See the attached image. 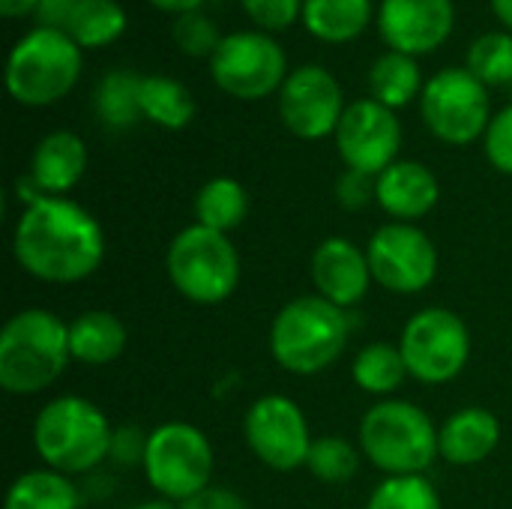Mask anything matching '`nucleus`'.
<instances>
[{
	"label": "nucleus",
	"mask_w": 512,
	"mask_h": 509,
	"mask_svg": "<svg viewBox=\"0 0 512 509\" xmlns=\"http://www.w3.org/2000/svg\"><path fill=\"white\" fill-rule=\"evenodd\" d=\"M12 258L36 282L78 285L105 261V231L99 219L72 198L45 195L12 228Z\"/></svg>",
	"instance_id": "1"
},
{
	"label": "nucleus",
	"mask_w": 512,
	"mask_h": 509,
	"mask_svg": "<svg viewBox=\"0 0 512 509\" xmlns=\"http://www.w3.org/2000/svg\"><path fill=\"white\" fill-rule=\"evenodd\" d=\"M354 318L318 294L288 300L270 324V357L279 369L309 378L327 372L348 348Z\"/></svg>",
	"instance_id": "2"
},
{
	"label": "nucleus",
	"mask_w": 512,
	"mask_h": 509,
	"mask_svg": "<svg viewBox=\"0 0 512 509\" xmlns=\"http://www.w3.org/2000/svg\"><path fill=\"white\" fill-rule=\"evenodd\" d=\"M69 321L51 309H21L0 330V387L9 396H39L54 387L66 366Z\"/></svg>",
	"instance_id": "3"
},
{
	"label": "nucleus",
	"mask_w": 512,
	"mask_h": 509,
	"mask_svg": "<svg viewBox=\"0 0 512 509\" xmlns=\"http://www.w3.org/2000/svg\"><path fill=\"white\" fill-rule=\"evenodd\" d=\"M114 426L105 411L84 396H57L33 420V450L42 468L81 477L108 462Z\"/></svg>",
	"instance_id": "4"
},
{
	"label": "nucleus",
	"mask_w": 512,
	"mask_h": 509,
	"mask_svg": "<svg viewBox=\"0 0 512 509\" xmlns=\"http://www.w3.org/2000/svg\"><path fill=\"white\" fill-rule=\"evenodd\" d=\"M360 453L384 477H420L441 459L438 426L408 399H378L360 420Z\"/></svg>",
	"instance_id": "5"
},
{
	"label": "nucleus",
	"mask_w": 512,
	"mask_h": 509,
	"mask_svg": "<svg viewBox=\"0 0 512 509\" xmlns=\"http://www.w3.org/2000/svg\"><path fill=\"white\" fill-rule=\"evenodd\" d=\"M84 72V51L66 30L33 27L9 51L6 90L24 108H48L66 99Z\"/></svg>",
	"instance_id": "6"
},
{
	"label": "nucleus",
	"mask_w": 512,
	"mask_h": 509,
	"mask_svg": "<svg viewBox=\"0 0 512 509\" xmlns=\"http://www.w3.org/2000/svg\"><path fill=\"white\" fill-rule=\"evenodd\" d=\"M165 273L183 300L195 306H219L240 288L243 267L228 234L192 222L168 243Z\"/></svg>",
	"instance_id": "7"
},
{
	"label": "nucleus",
	"mask_w": 512,
	"mask_h": 509,
	"mask_svg": "<svg viewBox=\"0 0 512 509\" xmlns=\"http://www.w3.org/2000/svg\"><path fill=\"white\" fill-rule=\"evenodd\" d=\"M141 471L156 498L183 504L213 486L216 453L198 426L168 420L150 429Z\"/></svg>",
	"instance_id": "8"
},
{
	"label": "nucleus",
	"mask_w": 512,
	"mask_h": 509,
	"mask_svg": "<svg viewBox=\"0 0 512 509\" xmlns=\"http://www.w3.org/2000/svg\"><path fill=\"white\" fill-rule=\"evenodd\" d=\"M396 345L408 375L426 387L456 381L471 360V330L465 318L447 306H426L411 315Z\"/></svg>",
	"instance_id": "9"
},
{
	"label": "nucleus",
	"mask_w": 512,
	"mask_h": 509,
	"mask_svg": "<svg viewBox=\"0 0 512 509\" xmlns=\"http://www.w3.org/2000/svg\"><path fill=\"white\" fill-rule=\"evenodd\" d=\"M213 84L240 102H258L276 96L288 78V54L273 33L234 30L225 33L216 54L207 60Z\"/></svg>",
	"instance_id": "10"
},
{
	"label": "nucleus",
	"mask_w": 512,
	"mask_h": 509,
	"mask_svg": "<svg viewBox=\"0 0 512 509\" xmlns=\"http://www.w3.org/2000/svg\"><path fill=\"white\" fill-rule=\"evenodd\" d=\"M420 117L426 129L450 147L480 141L492 123L489 87L465 66H450L426 78L420 93Z\"/></svg>",
	"instance_id": "11"
},
{
	"label": "nucleus",
	"mask_w": 512,
	"mask_h": 509,
	"mask_svg": "<svg viewBox=\"0 0 512 509\" xmlns=\"http://www.w3.org/2000/svg\"><path fill=\"white\" fill-rule=\"evenodd\" d=\"M366 258L375 285L390 294H423L438 276V246L411 222H384L366 243Z\"/></svg>",
	"instance_id": "12"
},
{
	"label": "nucleus",
	"mask_w": 512,
	"mask_h": 509,
	"mask_svg": "<svg viewBox=\"0 0 512 509\" xmlns=\"http://www.w3.org/2000/svg\"><path fill=\"white\" fill-rule=\"evenodd\" d=\"M243 438L252 456L279 474L306 468V459L315 441L303 408L282 393L258 396L246 408Z\"/></svg>",
	"instance_id": "13"
},
{
	"label": "nucleus",
	"mask_w": 512,
	"mask_h": 509,
	"mask_svg": "<svg viewBox=\"0 0 512 509\" xmlns=\"http://www.w3.org/2000/svg\"><path fill=\"white\" fill-rule=\"evenodd\" d=\"M276 105L282 126L300 141H324L336 135L348 108L339 78L318 63L291 69L282 90L276 93Z\"/></svg>",
	"instance_id": "14"
},
{
	"label": "nucleus",
	"mask_w": 512,
	"mask_h": 509,
	"mask_svg": "<svg viewBox=\"0 0 512 509\" xmlns=\"http://www.w3.org/2000/svg\"><path fill=\"white\" fill-rule=\"evenodd\" d=\"M336 150L348 171H360L378 177L393 162H399L402 150V120L393 108L381 105L372 96L348 102L339 129Z\"/></svg>",
	"instance_id": "15"
},
{
	"label": "nucleus",
	"mask_w": 512,
	"mask_h": 509,
	"mask_svg": "<svg viewBox=\"0 0 512 509\" xmlns=\"http://www.w3.org/2000/svg\"><path fill=\"white\" fill-rule=\"evenodd\" d=\"M375 27L390 51L426 57L447 45L456 30L453 0H381Z\"/></svg>",
	"instance_id": "16"
},
{
	"label": "nucleus",
	"mask_w": 512,
	"mask_h": 509,
	"mask_svg": "<svg viewBox=\"0 0 512 509\" xmlns=\"http://www.w3.org/2000/svg\"><path fill=\"white\" fill-rule=\"evenodd\" d=\"M309 276L315 294L330 300L339 309H354L366 300L372 288V270L366 246H357L348 237H327L315 246L309 258Z\"/></svg>",
	"instance_id": "17"
},
{
	"label": "nucleus",
	"mask_w": 512,
	"mask_h": 509,
	"mask_svg": "<svg viewBox=\"0 0 512 509\" xmlns=\"http://www.w3.org/2000/svg\"><path fill=\"white\" fill-rule=\"evenodd\" d=\"M441 201V183L426 162L399 159L375 177V204L393 222L417 225Z\"/></svg>",
	"instance_id": "18"
},
{
	"label": "nucleus",
	"mask_w": 512,
	"mask_h": 509,
	"mask_svg": "<svg viewBox=\"0 0 512 509\" xmlns=\"http://www.w3.org/2000/svg\"><path fill=\"white\" fill-rule=\"evenodd\" d=\"M87 144L72 129H54L42 135L33 147L27 180L39 195L69 198V192L81 183L87 171Z\"/></svg>",
	"instance_id": "19"
},
{
	"label": "nucleus",
	"mask_w": 512,
	"mask_h": 509,
	"mask_svg": "<svg viewBox=\"0 0 512 509\" xmlns=\"http://www.w3.org/2000/svg\"><path fill=\"white\" fill-rule=\"evenodd\" d=\"M504 429L495 411L468 405L438 426V456L453 468H474L501 447Z\"/></svg>",
	"instance_id": "20"
},
{
	"label": "nucleus",
	"mask_w": 512,
	"mask_h": 509,
	"mask_svg": "<svg viewBox=\"0 0 512 509\" xmlns=\"http://www.w3.org/2000/svg\"><path fill=\"white\" fill-rule=\"evenodd\" d=\"M129 345L126 324L108 309H87L69 321V351L81 366H111Z\"/></svg>",
	"instance_id": "21"
},
{
	"label": "nucleus",
	"mask_w": 512,
	"mask_h": 509,
	"mask_svg": "<svg viewBox=\"0 0 512 509\" xmlns=\"http://www.w3.org/2000/svg\"><path fill=\"white\" fill-rule=\"evenodd\" d=\"M375 15L372 0H303L300 24L324 45H348L369 30Z\"/></svg>",
	"instance_id": "22"
},
{
	"label": "nucleus",
	"mask_w": 512,
	"mask_h": 509,
	"mask_svg": "<svg viewBox=\"0 0 512 509\" xmlns=\"http://www.w3.org/2000/svg\"><path fill=\"white\" fill-rule=\"evenodd\" d=\"M423 87H426V78H423L417 57L387 48L369 66V96L393 111H399L411 102H420Z\"/></svg>",
	"instance_id": "23"
},
{
	"label": "nucleus",
	"mask_w": 512,
	"mask_h": 509,
	"mask_svg": "<svg viewBox=\"0 0 512 509\" xmlns=\"http://www.w3.org/2000/svg\"><path fill=\"white\" fill-rule=\"evenodd\" d=\"M3 509H81V489L66 474L33 468L9 483Z\"/></svg>",
	"instance_id": "24"
},
{
	"label": "nucleus",
	"mask_w": 512,
	"mask_h": 509,
	"mask_svg": "<svg viewBox=\"0 0 512 509\" xmlns=\"http://www.w3.org/2000/svg\"><path fill=\"white\" fill-rule=\"evenodd\" d=\"M192 213H195L198 225L213 228L219 234H231L249 216V192H246V186L240 180H234L228 174L210 177L198 189Z\"/></svg>",
	"instance_id": "25"
},
{
	"label": "nucleus",
	"mask_w": 512,
	"mask_h": 509,
	"mask_svg": "<svg viewBox=\"0 0 512 509\" xmlns=\"http://www.w3.org/2000/svg\"><path fill=\"white\" fill-rule=\"evenodd\" d=\"M141 78L132 69H111L99 78L96 90H93V111L96 117L114 129H132L138 120H144L141 114Z\"/></svg>",
	"instance_id": "26"
},
{
	"label": "nucleus",
	"mask_w": 512,
	"mask_h": 509,
	"mask_svg": "<svg viewBox=\"0 0 512 509\" xmlns=\"http://www.w3.org/2000/svg\"><path fill=\"white\" fill-rule=\"evenodd\" d=\"M141 114L147 123L180 132L195 120V96L189 87L171 75H144L141 78Z\"/></svg>",
	"instance_id": "27"
},
{
	"label": "nucleus",
	"mask_w": 512,
	"mask_h": 509,
	"mask_svg": "<svg viewBox=\"0 0 512 509\" xmlns=\"http://www.w3.org/2000/svg\"><path fill=\"white\" fill-rule=\"evenodd\" d=\"M351 378L363 393L378 396V399H393V393L411 375H408V366H405L399 345L369 342L357 351V357L351 363Z\"/></svg>",
	"instance_id": "28"
},
{
	"label": "nucleus",
	"mask_w": 512,
	"mask_h": 509,
	"mask_svg": "<svg viewBox=\"0 0 512 509\" xmlns=\"http://www.w3.org/2000/svg\"><path fill=\"white\" fill-rule=\"evenodd\" d=\"M126 24V9L117 0H81L66 24V33L75 39L81 51L108 48L126 33Z\"/></svg>",
	"instance_id": "29"
},
{
	"label": "nucleus",
	"mask_w": 512,
	"mask_h": 509,
	"mask_svg": "<svg viewBox=\"0 0 512 509\" xmlns=\"http://www.w3.org/2000/svg\"><path fill=\"white\" fill-rule=\"evenodd\" d=\"M363 453L342 435H321L312 441L306 471L324 486H345L357 477Z\"/></svg>",
	"instance_id": "30"
},
{
	"label": "nucleus",
	"mask_w": 512,
	"mask_h": 509,
	"mask_svg": "<svg viewBox=\"0 0 512 509\" xmlns=\"http://www.w3.org/2000/svg\"><path fill=\"white\" fill-rule=\"evenodd\" d=\"M465 69L486 87H512V33L489 30L468 45Z\"/></svg>",
	"instance_id": "31"
},
{
	"label": "nucleus",
	"mask_w": 512,
	"mask_h": 509,
	"mask_svg": "<svg viewBox=\"0 0 512 509\" xmlns=\"http://www.w3.org/2000/svg\"><path fill=\"white\" fill-rule=\"evenodd\" d=\"M366 509H444L441 507V495L438 489L426 480V474L420 477H384L369 501Z\"/></svg>",
	"instance_id": "32"
},
{
	"label": "nucleus",
	"mask_w": 512,
	"mask_h": 509,
	"mask_svg": "<svg viewBox=\"0 0 512 509\" xmlns=\"http://www.w3.org/2000/svg\"><path fill=\"white\" fill-rule=\"evenodd\" d=\"M171 36H174V45H177L186 57H207V60L216 54V48H219V42H222L219 27H216L201 9L174 18Z\"/></svg>",
	"instance_id": "33"
},
{
	"label": "nucleus",
	"mask_w": 512,
	"mask_h": 509,
	"mask_svg": "<svg viewBox=\"0 0 512 509\" xmlns=\"http://www.w3.org/2000/svg\"><path fill=\"white\" fill-rule=\"evenodd\" d=\"M243 12L264 33H282L294 27L303 15V0H240Z\"/></svg>",
	"instance_id": "34"
},
{
	"label": "nucleus",
	"mask_w": 512,
	"mask_h": 509,
	"mask_svg": "<svg viewBox=\"0 0 512 509\" xmlns=\"http://www.w3.org/2000/svg\"><path fill=\"white\" fill-rule=\"evenodd\" d=\"M483 150L498 174L512 177V102L492 114V123L483 135Z\"/></svg>",
	"instance_id": "35"
},
{
	"label": "nucleus",
	"mask_w": 512,
	"mask_h": 509,
	"mask_svg": "<svg viewBox=\"0 0 512 509\" xmlns=\"http://www.w3.org/2000/svg\"><path fill=\"white\" fill-rule=\"evenodd\" d=\"M147 435L144 429L126 423V426H114L111 435V450H108V462L117 468H141L144 465V450H147Z\"/></svg>",
	"instance_id": "36"
},
{
	"label": "nucleus",
	"mask_w": 512,
	"mask_h": 509,
	"mask_svg": "<svg viewBox=\"0 0 512 509\" xmlns=\"http://www.w3.org/2000/svg\"><path fill=\"white\" fill-rule=\"evenodd\" d=\"M333 195L345 210H366L369 204H375V177L345 168L333 186Z\"/></svg>",
	"instance_id": "37"
},
{
	"label": "nucleus",
	"mask_w": 512,
	"mask_h": 509,
	"mask_svg": "<svg viewBox=\"0 0 512 509\" xmlns=\"http://www.w3.org/2000/svg\"><path fill=\"white\" fill-rule=\"evenodd\" d=\"M180 509H249V504L237 495V492H231V489H222V486H210V489H204L201 495H195V498H189V501H183V504H177Z\"/></svg>",
	"instance_id": "38"
},
{
	"label": "nucleus",
	"mask_w": 512,
	"mask_h": 509,
	"mask_svg": "<svg viewBox=\"0 0 512 509\" xmlns=\"http://www.w3.org/2000/svg\"><path fill=\"white\" fill-rule=\"evenodd\" d=\"M81 0H39L36 6V27H54V30H66L69 18L75 15Z\"/></svg>",
	"instance_id": "39"
},
{
	"label": "nucleus",
	"mask_w": 512,
	"mask_h": 509,
	"mask_svg": "<svg viewBox=\"0 0 512 509\" xmlns=\"http://www.w3.org/2000/svg\"><path fill=\"white\" fill-rule=\"evenodd\" d=\"M147 3L165 15H174V18H180L186 12H198L204 6V0H147Z\"/></svg>",
	"instance_id": "40"
},
{
	"label": "nucleus",
	"mask_w": 512,
	"mask_h": 509,
	"mask_svg": "<svg viewBox=\"0 0 512 509\" xmlns=\"http://www.w3.org/2000/svg\"><path fill=\"white\" fill-rule=\"evenodd\" d=\"M39 0H0V15L3 18H24V15H36Z\"/></svg>",
	"instance_id": "41"
},
{
	"label": "nucleus",
	"mask_w": 512,
	"mask_h": 509,
	"mask_svg": "<svg viewBox=\"0 0 512 509\" xmlns=\"http://www.w3.org/2000/svg\"><path fill=\"white\" fill-rule=\"evenodd\" d=\"M489 6H492V15L498 18L501 30L512 33V0H489Z\"/></svg>",
	"instance_id": "42"
},
{
	"label": "nucleus",
	"mask_w": 512,
	"mask_h": 509,
	"mask_svg": "<svg viewBox=\"0 0 512 509\" xmlns=\"http://www.w3.org/2000/svg\"><path fill=\"white\" fill-rule=\"evenodd\" d=\"M129 509H180L177 504H171V501H165V498H150V501H138L135 507Z\"/></svg>",
	"instance_id": "43"
}]
</instances>
